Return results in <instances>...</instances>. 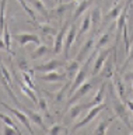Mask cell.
Segmentation results:
<instances>
[{"instance_id": "1", "label": "cell", "mask_w": 133, "mask_h": 135, "mask_svg": "<svg viewBox=\"0 0 133 135\" xmlns=\"http://www.w3.org/2000/svg\"><path fill=\"white\" fill-rule=\"evenodd\" d=\"M97 82H101V79H99V78H95V76H93V79L86 80V82L83 83V84L77 89L76 91H74V94L69 97V101H67V105H66V110H67L69 105L74 104L77 100H80L81 97H84L86 94H88V93L91 91V89L94 87V84L97 83Z\"/></svg>"}, {"instance_id": "2", "label": "cell", "mask_w": 133, "mask_h": 135, "mask_svg": "<svg viewBox=\"0 0 133 135\" xmlns=\"http://www.w3.org/2000/svg\"><path fill=\"white\" fill-rule=\"evenodd\" d=\"M108 107L107 105V103H99V104H95V105H93V107L90 108V111L87 113V115L83 118L81 121H78V122H76V124H73V127H72V129H70V132H76L77 129H80V128H83L84 125H87L90 121H93L95 117L98 115L99 113L102 111V110H105Z\"/></svg>"}, {"instance_id": "3", "label": "cell", "mask_w": 133, "mask_h": 135, "mask_svg": "<svg viewBox=\"0 0 133 135\" xmlns=\"http://www.w3.org/2000/svg\"><path fill=\"white\" fill-rule=\"evenodd\" d=\"M114 111H115V115L118 117L129 129H132V120L129 118V111H130V110H129V107L126 105V103H125V101L123 103H119L118 100L114 101Z\"/></svg>"}, {"instance_id": "4", "label": "cell", "mask_w": 133, "mask_h": 135, "mask_svg": "<svg viewBox=\"0 0 133 135\" xmlns=\"http://www.w3.org/2000/svg\"><path fill=\"white\" fill-rule=\"evenodd\" d=\"M2 107L3 108H6V110H9L10 113H13L15 117H17V120L18 121H21L23 124H24V127L28 129V132L30 134H34V129H32V127H31V120H30V117H28V114L24 111V113H21V110L20 108H14V107H11V105H9V104H6L4 101H2Z\"/></svg>"}, {"instance_id": "5", "label": "cell", "mask_w": 133, "mask_h": 135, "mask_svg": "<svg viewBox=\"0 0 133 135\" xmlns=\"http://www.w3.org/2000/svg\"><path fill=\"white\" fill-rule=\"evenodd\" d=\"M70 25H72V24H69V23L63 24V25H62V28L59 30V32L56 34L55 40H53V49H52L53 54H60L62 51H63V45H65V40H66V34H67Z\"/></svg>"}, {"instance_id": "6", "label": "cell", "mask_w": 133, "mask_h": 135, "mask_svg": "<svg viewBox=\"0 0 133 135\" xmlns=\"http://www.w3.org/2000/svg\"><path fill=\"white\" fill-rule=\"evenodd\" d=\"M115 46H116V45H114L112 48H107V49H104L102 52L99 54L97 58H95V62H94L93 70H91V75H93V76H97V75H99V72H101V69L104 68V65H105L107 59L109 58V55H111L112 52H114Z\"/></svg>"}, {"instance_id": "7", "label": "cell", "mask_w": 133, "mask_h": 135, "mask_svg": "<svg viewBox=\"0 0 133 135\" xmlns=\"http://www.w3.org/2000/svg\"><path fill=\"white\" fill-rule=\"evenodd\" d=\"M13 38L15 41L18 42L21 46H25L27 44H30V42H34L36 45H41L42 44V41H41V38L38 34H31V32H17L14 34Z\"/></svg>"}, {"instance_id": "8", "label": "cell", "mask_w": 133, "mask_h": 135, "mask_svg": "<svg viewBox=\"0 0 133 135\" xmlns=\"http://www.w3.org/2000/svg\"><path fill=\"white\" fill-rule=\"evenodd\" d=\"M95 44H97V42H95V37L94 35H91L88 40H87L86 42H84V45H83V48L78 51V54H77V61L78 62H84L86 59H87V56H90L91 54H93V51L95 49Z\"/></svg>"}, {"instance_id": "9", "label": "cell", "mask_w": 133, "mask_h": 135, "mask_svg": "<svg viewBox=\"0 0 133 135\" xmlns=\"http://www.w3.org/2000/svg\"><path fill=\"white\" fill-rule=\"evenodd\" d=\"M76 38H77V27H76V24H72L67 34H66V40H65V45H63V54H65L66 59L69 58V51L72 48L73 42L76 41Z\"/></svg>"}, {"instance_id": "10", "label": "cell", "mask_w": 133, "mask_h": 135, "mask_svg": "<svg viewBox=\"0 0 133 135\" xmlns=\"http://www.w3.org/2000/svg\"><path fill=\"white\" fill-rule=\"evenodd\" d=\"M0 46L4 48L6 51H9L11 55H14L13 49H11V35H10V30L7 25V21L2 24V38H0Z\"/></svg>"}, {"instance_id": "11", "label": "cell", "mask_w": 133, "mask_h": 135, "mask_svg": "<svg viewBox=\"0 0 133 135\" xmlns=\"http://www.w3.org/2000/svg\"><path fill=\"white\" fill-rule=\"evenodd\" d=\"M62 66H65V62H63V61L51 59V61H48L46 63H42V65L34 66V70H35V72H44V73H46V72H52V70L59 69V68H62Z\"/></svg>"}, {"instance_id": "12", "label": "cell", "mask_w": 133, "mask_h": 135, "mask_svg": "<svg viewBox=\"0 0 133 135\" xmlns=\"http://www.w3.org/2000/svg\"><path fill=\"white\" fill-rule=\"evenodd\" d=\"M93 105L90 104H72V105H69L67 107V120L70 122H73L76 118L81 114L83 110H86V108H91Z\"/></svg>"}, {"instance_id": "13", "label": "cell", "mask_w": 133, "mask_h": 135, "mask_svg": "<svg viewBox=\"0 0 133 135\" xmlns=\"http://www.w3.org/2000/svg\"><path fill=\"white\" fill-rule=\"evenodd\" d=\"M112 87L115 89L116 94L122 101L126 100V91H125V86H123V82H122V78H120L119 73H115L114 78H112Z\"/></svg>"}, {"instance_id": "14", "label": "cell", "mask_w": 133, "mask_h": 135, "mask_svg": "<svg viewBox=\"0 0 133 135\" xmlns=\"http://www.w3.org/2000/svg\"><path fill=\"white\" fill-rule=\"evenodd\" d=\"M66 78H67V75H66V73L62 75V73H59V72H56V70H52V72H46V73H44L39 79L42 80V82L53 83V82H65V80H67Z\"/></svg>"}, {"instance_id": "15", "label": "cell", "mask_w": 133, "mask_h": 135, "mask_svg": "<svg viewBox=\"0 0 133 135\" xmlns=\"http://www.w3.org/2000/svg\"><path fill=\"white\" fill-rule=\"evenodd\" d=\"M21 110H23V111H25V113L28 114L30 120H31L32 122H34V124H36L41 129H44L45 132H48V129H49V128H46V127H45V122H44V120H42V117H41L38 113L32 111V110H30V108H25L24 105H23V108H21Z\"/></svg>"}, {"instance_id": "16", "label": "cell", "mask_w": 133, "mask_h": 135, "mask_svg": "<svg viewBox=\"0 0 133 135\" xmlns=\"http://www.w3.org/2000/svg\"><path fill=\"white\" fill-rule=\"evenodd\" d=\"M91 27H93V23H91V16H90V14H86L84 17H83V20H81V24H80V28H78L76 41L80 40V38L84 35L87 31H90Z\"/></svg>"}, {"instance_id": "17", "label": "cell", "mask_w": 133, "mask_h": 135, "mask_svg": "<svg viewBox=\"0 0 133 135\" xmlns=\"http://www.w3.org/2000/svg\"><path fill=\"white\" fill-rule=\"evenodd\" d=\"M123 8H125V3H122V4H119V3H118L116 6H114V7L111 8V11L108 13V14H107L105 17H104L102 21H104V23H108V21H112V20L118 18L119 14L122 13Z\"/></svg>"}, {"instance_id": "18", "label": "cell", "mask_w": 133, "mask_h": 135, "mask_svg": "<svg viewBox=\"0 0 133 135\" xmlns=\"http://www.w3.org/2000/svg\"><path fill=\"white\" fill-rule=\"evenodd\" d=\"M93 3H94V0H81L80 4L76 7V10H74V13H73V20H77L78 17H81L83 14H84V11L88 10V7Z\"/></svg>"}, {"instance_id": "19", "label": "cell", "mask_w": 133, "mask_h": 135, "mask_svg": "<svg viewBox=\"0 0 133 135\" xmlns=\"http://www.w3.org/2000/svg\"><path fill=\"white\" fill-rule=\"evenodd\" d=\"M80 65L81 63L77 61V59H74V61H72L70 63H67V65H66V75H67V78L69 79H74V76L77 75V72L80 70Z\"/></svg>"}, {"instance_id": "20", "label": "cell", "mask_w": 133, "mask_h": 135, "mask_svg": "<svg viewBox=\"0 0 133 135\" xmlns=\"http://www.w3.org/2000/svg\"><path fill=\"white\" fill-rule=\"evenodd\" d=\"M28 3H30L36 11H39L46 20H49V11H48V8L45 7L44 0H28Z\"/></svg>"}, {"instance_id": "21", "label": "cell", "mask_w": 133, "mask_h": 135, "mask_svg": "<svg viewBox=\"0 0 133 135\" xmlns=\"http://www.w3.org/2000/svg\"><path fill=\"white\" fill-rule=\"evenodd\" d=\"M18 84H20V89H21V91L24 93V94H25V96L28 97V99H31V100L34 101L35 104H38V100H39V99L36 97V94H35V93L32 91L34 89H31L30 86H28V84H25V83H24L23 80H20V82H18Z\"/></svg>"}, {"instance_id": "22", "label": "cell", "mask_w": 133, "mask_h": 135, "mask_svg": "<svg viewBox=\"0 0 133 135\" xmlns=\"http://www.w3.org/2000/svg\"><path fill=\"white\" fill-rule=\"evenodd\" d=\"M90 16H91V23H93V28H94V31L97 30V27L99 25V23L102 21V14H101V7H94L93 10H91L90 13Z\"/></svg>"}, {"instance_id": "23", "label": "cell", "mask_w": 133, "mask_h": 135, "mask_svg": "<svg viewBox=\"0 0 133 135\" xmlns=\"http://www.w3.org/2000/svg\"><path fill=\"white\" fill-rule=\"evenodd\" d=\"M48 52H51V48H49L48 45H45V44H41V45L36 46V49L31 54V59H32V61H35V59H39V58L45 56V55H46Z\"/></svg>"}, {"instance_id": "24", "label": "cell", "mask_w": 133, "mask_h": 135, "mask_svg": "<svg viewBox=\"0 0 133 135\" xmlns=\"http://www.w3.org/2000/svg\"><path fill=\"white\" fill-rule=\"evenodd\" d=\"M105 89H107V83H102L101 87L98 89L97 94L94 96V99L91 100V105H95V104H99V103H104V96H105Z\"/></svg>"}, {"instance_id": "25", "label": "cell", "mask_w": 133, "mask_h": 135, "mask_svg": "<svg viewBox=\"0 0 133 135\" xmlns=\"http://www.w3.org/2000/svg\"><path fill=\"white\" fill-rule=\"evenodd\" d=\"M17 2H18V3L23 6L24 11H25L27 14L31 17V20H32V24H34L35 27H38L39 24H38V21H36V17H35V13H34V10H32V8H31V7H30V6H28V4L25 3V0H17Z\"/></svg>"}, {"instance_id": "26", "label": "cell", "mask_w": 133, "mask_h": 135, "mask_svg": "<svg viewBox=\"0 0 133 135\" xmlns=\"http://www.w3.org/2000/svg\"><path fill=\"white\" fill-rule=\"evenodd\" d=\"M73 6H74L73 2L69 3V4H66V3H59V6H57L55 10H53V11H55V16H56V17H62L67 10H72Z\"/></svg>"}, {"instance_id": "27", "label": "cell", "mask_w": 133, "mask_h": 135, "mask_svg": "<svg viewBox=\"0 0 133 135\" xmlns=\"http://www.w3.org/2000/svg\"><path fill=\"white\" fill-rule=\"evenodd\" d=\"M115 118H116V115H115V117L108 118V120L102 121V122H99L98 127L94 129V134H105V132H107V129H108V127H109V124H111V122L115 120Z\"/></svg>"}, {"instance_id": "28", "label": "cell", "mask_w": 133, "mask_h": 135, "mask_svg": "<svg viewBox=\"0 0 133 135\" xmlns=\"http://www.w3.org/2000/svg\"><path fill=\"white\" fill-rule=\"evenodd\" d=\"M109 41H111V30H109V31H107L105 34H102V35L98 38L97 44H95V48L99 51L101 48H104L105 45H108V42H109Z\"/></svg>"}, {"instance_id": "29", "label": "cell", "mask_w": 133, "mask_h": 135, "mask_svg": "<svg viewBox=\"0 0 133 135\" xmlns=\"http://www.w3.org/2000/svg\"><path fill=\"white\" fill-rule=\"evenodd\" d=\"M60 132L67 134V132H69L67 127H66V125H62V124H53L51 128L48 129V134H49V135H57V134H60Z\"/></svg>"}, {"instance_id": "30", "label": "cell", "mask_w": 133, "mask_h": 135, "mask_svg": "<svg viewBox=\"0 0 133 135\" xmlns=\"http://www.w3.org/2000/svg\"><path fill=\"white\" fill-rule=\"evenodd\" d=\"M41 32L44 34V35H48V37H53L55 38L56 37V30L52 27V25H49V24H44V25H38V27H36Z\"/></svg>"}, {"instance_id": "31", "label": "cell", "mask_w": 133, "mask_h": 135, "mask_svg": "<svg viewBox=\"0 0 133 135\" xmlns=\"http://www.w3.org/2000/svg\"><path fill=\"white\" fill-rule=\"evenodd\" d=\"M122 35H123V42H125V51H126V54H129V51H130V48H132V40H130V37H129L127 25H126V24L123 25Z\"/></svg>"}, {"instance_id": "32", "label": "cell", "mask_w": 133, "mask_h": 135, "mask_svg": "<svg viewBox=\"0 0 133 135\" xmlns=\"http://www.w3.org/2000/svg\"><path fill=\"white\" fill-rule=\"evenodd\" d=\"M0 118H2V121H3V124H7V125H10V127H13V128H14L15 131H17V132H18V134H21V129H20V128H18V127H17V125H15V124H14V121H13V120H11V118H10L9 115H6V114H4V113H2V114H0Z\"/></svg>"}, {"instance_id": "33", "label": "cell", "mask_w": 133, "mask_h": 135, "mask_svg": "<svg viewBox=\"0 0 133 135\" xmlns=\"http://www.w3.org/2000/svg\"><path fill=\"white\" fill-rule=\"evenodd\" d=\"M17 65H18V68H20V69H21V70H25V72H30V73L32 75V76H34V69H32V68H30V66H28V63H27V61H25V59H24L23 56L21 58H20L18 59V61H17Z\"/></svg>"}, {"instance_id": "34", "label": "cell", "mask_w": 133, "mask_h": 135, "mask_svg": "<svg viewBox=\"0 0 133 135\" xmlns=\"http://www.w3.org/2000/svg\"><path fill=\"white\" fill-rule=\"evenodd\" d=\"M38 107L42 110V111L46 114V117L49 118V120H51V115H49V113H48V104H46V100H45V99H39V100H38Z\"/></svg>"}, {"instance_id": "35", "label": "cell", "mask_w": 133, "mask_h": 135, "mask_svg": "<svg viewBox=\"0 0 133 135\" xmlns=\"http://www.w3.org/2000/svg\"><path fill=\"white\" fill-rule=\"evenodd\" d=\"M4 127H3V134L4 135H9V134H18L17 131H15L13 127H10V125H7V124H3Z\"/></svg>"}, {"instance_id": "36", "label": "cell", "mask_w": 133, "mask_h": 135, "mask_svg": "<svg viewBox=\"0 0 133 135\" xmlns=\"http://www.w3.org/2000/svg\"><path fill=\"white\" fill-rule=\"evenodd\" d=\"M6 6L7 0H2V24L6 23Z\"/></svg>"}, {"instance_id": "37", "label": "cell", "mask_w": 133, "mask_h": 135, "mask_svg": "<svg viewBox=\"0 0 133 135\" xmlns=\"http://www.w3.org/2000/svg\"><path fill=\"white\" fill-rule=\"evenodd\" d=\"M2 72H3V78H6L7 79V82L9 83H11V76H10V72H9V69L4 66V65H2Z\"/></svg>"}, {"instance_id": "38", "label": "cell", "mask_w": 133, "mask_h": 135, "mask_svg": "<svg viewBox=\"0 0 133 135\" xmlns=\"http://www.w3.org/2000/svg\"><path fill=\"white\" fill-rule=\"evenodd\" d=\"M123 79L133 82V70H132V72H127V73H125V75H123Z\"/></svg>"}, {"instance_id": "39", "label": "cell", "mask_w": 133, "mask_h": 135, "mask_svg": "<svg viewBox=\"0 0 133 135\" xmlns=\"http://www.w3.org/2000/svg\"><path fill=\"white\" fill-rule=\"evenodd\" d=\"M132 3H133V0H126V2H125V8L129 10V8L132 7Z\"/></svg>"}, {"instance_id": "40", "label": "cell", "mask_w": 133, "mask_h": 135, "mask_svg": "<svg viewBox=\"0 0 133 135\" xmlns=\"http://www.w3.org/2000/svg\"><path fill=\"white\" fill-rule=\"evenodd\" d=\"M118 3H119V0H114V6H116Z\"/></svg>"}, {"instance_id": "41", "label": "cell", "mask_w": 133, "mask_h": 135, "mask_svg": "<svg viewBox=\"0 0 133 135\" xmlns=\"http://www.w3.org/2000/svg\"><path fill=\"white\" fill-rule=\"evenodd\" d=\"M130 131L133 132V117H132V129H130Z\"/></svg>"}, {"instance_id": "42", "label": "cell", "mask_w": 133, "mask_h": 135, "mask_svg": "<svg viewBox=\"0 0 133 135\" xmlns=\"http://www.w3.org/2000/svg\"><path fill=\"white\" fill-rule=\"evenodd\" d=\"M130 40H132V42H133V34H132V37H130Z\"/></svg>"}, {"instance_id": "43", "label": "cell", "mask_w": 133, "mask_h": 135, "mask_svg": "<svg viewBox=\"0 0 133 135\" xmlns=\"http://www.w3.org/2000/svg\"><path fill=\"white\" fill-rule=\"evenodd\" d=\"M45 2H51V0H45Z\"/></svg>"}, {"instance_id": "44", "label": "cell", "mask_w": 133, "mask_h": 135, "mask_svg": "<svg viewBox=\"0 0 133 135\" xmlns=\"http://www.w3.org/2000/svg\"><path fill=\"white\" fill-rule=\"evenodd\" d=\"M132 87H133V83H132Z\"/></svg>"}]
</instances>
